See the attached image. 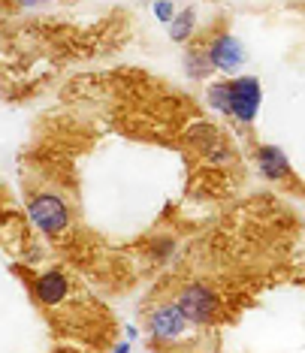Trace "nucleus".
I'll list each match as a JSON object with an SVG mask.
<instances>
[{"instance_id":"1a4fd4ad","label":"nucleus","mask_w":305,"mask_h":353,"mask_svg":"<svg viewBox=\"0 0 305 353\" xmlns=\"http://www.w3.org/2000/svg\"><path fill=\"white\" fill-rule=\"evenodd\" d=\"M188 70H190V76H203V73H206V70H208L206 52H203V54L190 52V54H188ZM208 73H212V70H208Z\"/></svg>"},{"instance_id":"423d86ee","label":"nucleus","mask_w":305,"mask_h":353,"mask_svg":"<svg viewBox=\"0 0 305 353\" xmlns=\"http://www.w3.org/2000/svg\"><path fill=\"white\" fill-rule=\"evenodd\" d=\"M37 296L43 305H49V308H55V305H61L63 299H67L70 293V278L63 275V272L52 269V272H43V275L37 278Z\"/></svg>"},{"instance_id":"9b49d317","label":"nucleus","mask_w":305,"mask_h":353,"mask_svg":"<svg viewBox=\"0 0 305 353\" xmlns=\"http://www.w3.org/2000/svg\"><path fill=\"white\" fill-rule=\"evenodd\" d=\"M127 350H130L127 344H118V347H115V353H127Z\"/></svg>"},{"instance_id":"6e6552de","label":"nucleus","mask_w":305,"mask_h":353,"mask_svg":"<svg viewBox=\"0 0 305 353\" xmlns=\"http://www.w3.org/2000/svg\"><path fill=\"white\" fill-rule=\"evenodd\" d=\"M190 30H194V10H181L175 19L170 21V37L175 39V43H184V39L190 37Z\"/></svg>"},{"instance_id":"0eeeda50","label":"nucleus","mask_w":305,"mask_h":353,"mask_svg":"<svg viewBox=\"0 0 305 353\" xmlns=\"http://www.w3.org/2000/svg\"><path fill=\"white\" fill-rule=\"evenodd\" d=\"M257 166H260V172L272 181L291 175V160H287V154L278 145H260L257 148Z\"/></svg>"},{"instance_id":"f257e3e1","label":"nucleus","mask_w":305,"mask_h":353,"mask_svg":"<svg viewBox=\"0 0 305 353\" xmlns=\"http://www.w3.org/2000/svg\"><path fill=\"white\" fill-rule=\"evenodd\" d=\"M260 82L254 76H239L227 82V106H224V115L239 118L242 124H251L257 118V109H260Z\"/></svg>"},{"instance_id":"9d476101","label":"nucleus","mask_w":305,"mask_h":353,"mask_svg":"<svg viewBox=\"0 0 305 353\" xmlns=\"http://www.w3.org/2000/svg\"><path fill=\"white\" fill-rule=\"evenodd\" d=\"M155 15L160 21H166V25H170L173 15H175V6L173 3H155Z\"/></svg>"},{"instance_id":"39448f33","label":"nucleus","mask_w":305,"mask_h":353,"mask_svg":"<svg viewBox=\"0 0 305 353\" xmlns=\"http://www.w3.org/2000/svg\"><path fill=\"white\" fill-rule=\"evenodd\" d=\"M184 329H188V320H184V314L175 305H160L148 317V332L157 341H179L184 335Z\"/></svg>"},{"instance_id":"20e7f679","label":"nucleus","mask_w":305,"mask_h":353,"mask_svg":"<svg viewBox=\"0 0 305 353\" xmlns=\"http://www.w3.org/2000/svg\"><path fill=\"white\" fill-rule=\"evenodd\" d=\"M206 61H208V67H215V70H221V73L233 76L245 63V49L233 34H218L212 43H208Z\"/></svg>"},{"instance_id":"7ed1b4c3","label":"nucleus","mask_w":305,"mask_h":353,"mask_svg":"<svg viewBox=\"0 0 305 353\" xmlns=\"http://www.w3.org/2000/svg\"><path fill=\"white\" fill-rule=\"evenodd\" d=\"M175 308L181 311L188 323H208V320L218 314V296L203 284H190L179 293Z\"/></svg>"},{"instance_id":"f03ea898","label":"nucleus","mask_w":305,"mask_h":353,"mask_svg":"<svg viewBox=\"0 0 305 353\" xmlns=\"http://www.w3.org/2000/svg\"><path fill=\"white\" fill-rule=\"evenodd\" d=\"M28 214L46 236H61V232L70 227V208L61 196H55V194L34 196L30 205H28Z\"/></svg>"}]
</instances>
